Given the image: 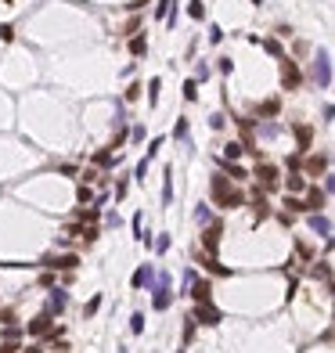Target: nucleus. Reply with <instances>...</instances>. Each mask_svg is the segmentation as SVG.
Returning a JSON list of instances; mask_svg holds the SVG:
<instances>
[{"instance_id":"obj_1","label":"nucleus","mask_w":335,"mask_h":353,"mask_svg":"<svg viewBox=\"0 0 335 353\" xmlns=\"http://www.w3.org/2000/svg\"><path fill=\"white\" fill-rule=\"evenodd\" d=\"M213 198H217L220 206H227V209H231V206H241V195H238L235 188H231V184H227V176H220V173L213 176Z\"/></svg>"},{"instance_id":"obj_2","label":"nucleus","mask_w":335,"mask_h":353,"mask_svg":"<svg viewBox=\"0 0 335 353\" xmlns=\"http://www.w3.org/2000/svg\"><path fill=\"white\" fill-rule=\"evenodd\" d=\"M314 79H317V87H328V83H332V61H328V51H321L317 61H314Z\"/></svg>"},{"instance_id":"obj_3","label":"nucleus","mask_w":335,"mask_h":353,"mask_svg":"<svg viewBox=\"0 0 335 353\" xmlns=\"http://www.w3.org/2000/svg\"><path fill=\"white\" fill-rule=\"evenodd\" d=\"M170 306V274H159V285H155V310H166Z\"/></svg>"},{"instance_id":"obj_4","label":"nucleus","mask_w":335,"mask_h":353,"mask_svg":"<svg viewBox=\"0 0 335 353\" xmlns=\"http://www.w3.org/2000/svg\"><path fill=\"white\" fill-rule=\"evenodd\" d=\"M281 79H285V87H288V90H296V87H299V69H296V61H288V58H285Z\"/></svg>"},{"instance_id":"obj_5","label":"nucleus","mask_w":335,"mask_h":353,"mask_svg":"<svg viewBox=\"0 0 335 353\" xmlns=\"http://www.w3.org/2000/svg\"><path fill=\"white\" fill-rule=\"evenodd\" d=\"M191 321H202V324H217V321H220V314L213 310L209 303H198V310H195V317H191Z\"/></svg>"},{"instance_id":"obj_6","label":"nucleus","mask_w":335,"mask_h":353,"mask_svg":"<svg viewBox=\"0 0 335 353\" xmlns=\"http://www.w3.org/2000/svg\"><path fill=\"white\" fill-rule=\"evenodd\" d=\"M310 231H314V235H321V238H328L332 235V220L328 216H310Z\"/></svg>"},{"instance_id":"obj_7","label":"nucleus","mask_w":335,"mask_h":353,"mask_svg":"<svg viewBox=\"0 0 335 353\" xmlns=\"http://www.w3.org/2000/svg\"><path fill=\"white\" fill-rule=\"evenodd\" d=\"M152 285V267H137V274H134V289H148Z\"/></svg>"},{"instance_id":"obj_8","label":"nucleus","mask_w":335,"mask_h":353,"mask_svg":"<svg viewBox=\"0 0 335 353\" xmlns=\"http://www.w3.org/2000/svg\"><path fill=\"white\" fill-rule=\"evenodd\" d=\"M321 202H324V195L314 188L310 195H306V202H299V206H303V209H321Z\"/></svg>"},{"instance_id":"obj_9","label":"nucleus","mask_w":335,"mask_h":353,"mask_svg":"<svg viewBox=\"0 0 335 353\" xmlns=\"http://www.w3.org/2000/svg\"><path fill=\"white\" fill-rule=\"evenodd\" d=\"M162 202H173V170H166V184H162Z\"/></svg>"},{"instance_id":"obj_10","label":"nucleus","mask_w":335,"mask_h":353,"mask_svg":"<svg viewBox=\"0 0 335 353\" xmlns=\"http://www.w3.org/2000/svg\"><path fill=\"white\" fill-rule=\"evenodd\" d=\"M256 176H259L263 184H274V180H277V170H274V166H259V170H256Z\"/></svg>"},{"instance_id":"obj_11","label":"nucleus","mask_w":335,"mask_h":353,"mask_svg":"<svg viewBox=\"0 0 335 353\" xmlns=\"http://www.w3.org/2000/svg\"><path fill=\"white\" fill-rule=\"evenodd\" d=\"M65 303H69V295H65L61 289H54L51 292V310H65Z\"/></svg>"},{"instance_id":"obj_12","label":"nucleus","mask_w":335,"mask_h":353,"mask_svg":"<svg viewBox=\"0 0 335 353\" xmlns=\"http://www.w3.org/2000/svg\"><path fill=\"white\" fill-rule=\"evenodd\" d=\"M47 328H51V317H47V314H40V317L29 324V332H47Z\"/></svg>"},{"instance_id":"obj_13","label":"nucleus","mask_w":335,"mask_h":353,"mask_svg":"<svg viewBox=\"0 0 335 353\" xmlns=\"http://www.w3.org/2000/svg\"><path fill=\"white\" fill-rule=\"evenodd\" d=\"M130 332H134V335L144 332V314H134V317H130Z\"/></svg>"},{"instance_id":"obj_14","label":"nucleus","mask_w":335,"mask_h":353,"mask_svg":"<svg viewBox=\"0 0 335 353\" xmlns=\"http://www.w3.org/2000/svg\"><path fill=\"white\" fill-rule=\"evenodd\" d=\"M324 166H328V159H324V155H314V159L306 162V170H310V173H317V170H324Z\"/></svg>"},{"instance_id":"obj_15","label":"nucleus","mask_w":335,"mask_h":353,"mask_svg":"<svg viewBox=\"0 0 335 353\" xmlns=\"http://www.w3.org/2000/svg\"><path fill=\"white\" fill-rule=\"evenodd\" d=\"M134 238H137V241H144V216H141V213L134 216Z\"/></svg>"},{"instance_id":"obj_16","label":"nucleus","mask_w":335,"mask_h":353,"mask_svg":"<svg viewBox=\"0 0 335 353\" xmlns=\"http://www.w3.org/2000/svg\"><path fill=\"white\" fill-rule=\"evenodd\" d=\"M217 241H220V227H209V231H206V245H209V253L217 249Z\"/></svg>"},{"instance_id":"obj_17","label":"nucleus","mask_w":335,"mask_h":353,"mask_svg":"<svg viewBox=\"0 0 335 353\" xmlns=\"http://www.w3.org/2000/svg\"><path fill=\"white\" fill-rule=\"evenodd\" d=\"M184 98H188V101H195V98H198V83H195V79H188V83H184Z\"/></svg>"},{"instance_id":"obj_18","label":"nucleus","mask_w":335,"mask_h":353,"mask_svg":"<svg viewBox=\"0 0 335 353\" xmlns=\"http://www.w3.org/2000/svg\"><path fill=\"white\" fill-rule=\"evenodd\" d=\"M296 137H299V141H303V148H306V144H310V126H306V123H299V126H296Z\"/></svg>"},{"instance_id":"obj_19","label":"nucleus","mask_w":335,"mask_h":353,"mask_svg":"<svg viewBox=\"0 0 335 353\" xmlns=\"http://www.w3.org/2000/svg\"><path fill=\"white\" fill-rule=\"evenodd\" d=\"M188 11H191V18H202V15H206V4H202V0H191Z\"/></svg>"},{"instance_id":"obj_20","label":"nucleus","mask_w":335,"mask_h":353,"mask_svg":"<svg viewBox=\"0 0 335 353\" xmlns=\"http://www.w3.org/2000/svg\"><path fill=\"white\" fill-rule=\"evenodd\" d=\"M148 101H152V105L159 101V79H152V83H148Z\"/></svg>"},{"instance_id":"obj_21","label":"nucleus","mask_w":335,"mask_h":353,"mask_svg":"<svg viewBox=\"0 0 335 353\" xmlns=\"http://www.w3.org/2000/svg\"><path fill=\"white\" fill-rule=\"evenodd\" d=\"M223 155H227V159H238V155H241V144H235V141H231L227 148H223Z\"/></svg>"},{"instance_id":"obj_22","label":"nucleus","mask_w":335,"mask_h":353,"mask_svg":"<svg viewBox=\"0 0 335 353\" xmlns=\"http://www.w3.org/2000/svg\"><path fill=\"white\" fill-rule=\"evenodd\" d=\"M195 220H198V224H209V206H198V209H195Z\"/></svg>"},{"instance_id":"obj_23","label":"nucleus","mask_w":335,"mask_h":353,"mask_svg":"<svg viewBox=\"0 0 335 353\" xmlns=\"http://www.w3.org/2000/svg\"><path fill=\"white\" fill-rule=\"evenodd\" d=\"M98 306H101V295H94V299L87 303V310H83V314H87V317H94V314H98Z\"/></svg>"},{"instance_id":"obj_24","label":"nucleus","mask_w":335,"mask_h":353,"mask_svg":"<svg viewBox=\"0 0 335 353\" xmlns=\"http://www.w3.org/2000/svg\"><path fill=\"white\" fill-rule=\"evenodd\" d=\"M209 40H213V43L223 40V29H220V25H213V29H209Z\"/></svg>"},{"instance_id":"obj_25","label":"nucleus","mask_w":335,"mask_h":353,"mask_svg":"<svg viewBox=\"0 0 335 353\" xmlns=\"http://www.w3.org/2000/svg\"><path fill=\"white\" fill-rule=\"evenodd\" d=\"M263 47L271 51V54H281V43H277V40H263Z\"/></svg>"},{"instance_id":"obj_26","label":"nucleus","mask_w":335,"mask_h":353,"mask_svg":"<svg viewBox=\"0 0 335 353\" xmlns=\"http://www.w3.org/2000/svg\"><path fill=\"white\" fill-rule=\"evenodd\" d=\"M144 47H148V43H144V40H141V36H137V40H134V43H130V51H134V54H141V51H144Z\"/></svg>"},{"instance_id":"obj_27","label":"nucleus","mask_w":335,"mask_h":353,"mask_svg":"<svg viewBox=\"0 0 335 353\" xmlns=\"http://www.w3.org/2000/svg\"><path fill=\"white\" fill-rule=\"evenodd\" d=\"M259 112H263V116H274V112H277V101H267V105L259 108Z\"/></svg>"},{"instance_id":"obj_28","label":"nucleus","mask_w":335,"mask_h":353,"mask_svg":"<svg viewBox=\"0 0 335 353\" xmlns=\"http://www.w3.org/2000/svg\"><path fill=\"white\" fill-rule=\"evenodd\" d=\"M155 249H159V253H166V249H170V235H162L159 241H155Z\"/></svg>"},{"instance_id":"obj_29","label":"nucleus","mask_w":335,"mask_h":353,"mask_svg":"<svg viewBox=\"0 0 335 353\" xmlns=\"http://www.w3.org/2000/svg\"><path fill=\"white\" fill-rule=\"evenodd\" d=\"M11 36H15V33H11V25H0V40H11Z\"/></svg>"},{"instance_id":"obj_30","label":"nucleus","mask_w":335,"mask_h":353,"mask_svg":"<svg viewBox=\"0 0 335 353\" xmlns=\"http://www.w3.org/2000/svg\"><path fill=\"white\" fill-rule=\"evenodd\" d=\"M253 4H263V0H253Z\"/></svg>"}]
</instances>
